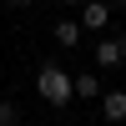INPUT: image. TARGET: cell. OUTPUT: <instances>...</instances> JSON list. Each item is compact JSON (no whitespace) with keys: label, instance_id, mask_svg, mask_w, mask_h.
<instances>
[{"label":"cell","instance_id":"cell-1","mask_svg":"<svg viewBox=\"0 0 126 126\" xmlns=\"http://www.w3.org/2000/svg\"><path fill=\"white\" fill-rule=\"evenodd\" d=\"M35 91L46 106H71L76 101V76H71L66 66H56V61H46V66L35 71Z\"/></svg>","mask_w":126,"mask_h":126},{"label":"cell","instance_id":"cell-2","mask_svg":"<svg viewBox=\"0 0 126 126\" xmlns=\"http://www.w3.org/2000/svg\"><path fill=\"white\" fill-rule=\"evenodd\" d=\"M126 61V35H106L96 40V71H116Z\"/></svg>","mask_w":126,"mask_h":126},{"label":"cell","instance_id":"cell-3","mask_svg":"<svg viewBox=\"0 0 126 126\" xmlns=\"http://www.w3.org/2000/svg\"><path fill=\"white\" fill-rule=\"evenodd\" d=\"M76 20H81V25H86V30H96V35H101V30L111 25V0H86Z\"/></svg>","mask_w":126,"mask_h":126},{"label":"cell","instance_id":"cell-4","mask_svg":"<svg viewBox=\"0 0 126 126\" xmlns=\"http://www.w3.org/2000/svg\"><path fill=\"white\" fill-rule=\"evenodd\" d=\"M50 35H56L61 50H76L81 40H86V25H81V20H56V25H50Z\"/></svg>","mask_w":126,"mask_h":126},{"label":"cell","instance_id":"cell-5","mask_svg":"<svg viewBox=\"0 0 126 126\" xmlns=\"http://www.w3.org/2000/svg\"><path fill=\"white\" fill-rule=\"evenodd\" d=\"M71 76H76V101H96V96H106L96 71H71Z\"/></svg>","mask_w":126,"mask_h":126},{"label":"cell","instance_id":"cell-6","mask_svg":"<svg viewBox=\"0 0 126 126\" xmlns=\"http://www.w3.org/2000/svg\"><path fill=\"white\" fill-rule=\"evenodd\" d=\"M101 116H106L111 126L126 121V91H106V96H101Z\"/></svg>","mask_w":126,"mask_h":126},{"label":"cell","instance_id":"cell-7","mask_svg":"<svg viewBox=\"0 0 126 126\" xmlns=\"http://www.w3.org/2000/svg\"><path fill=\"white\" fill-rule=\"evenodd\" d=\"M20 121V106H15V101H5V96H0V126H15Z\"/></svg>","mask_w":126,"mask_h":126},{"label":"cell","instance_id":"cell-8","mask_svg":"<svg viewBox=\"0 0 126 126\" xmlns=\"http://www.w3.org/2000/svg\"><path fill=\"white\" fill-rule=\"evenodd\" d=\"M25 5H35V0H10V10H25Z\"/></svg>","mask_w":126,"mask_h":126},{"label":"cell","instance_id":"cell-9","mask_svg":"<svg viewBox=\"0 0 126 126\" xmlns=\"http://www.w3.org/2000/svg\"><path fill=\"white\" fill-rule=\"evenodd\" d=\"M111 10H126V0H111Z\"/></svg>","mask_w":126,"mask_h":126},{"label":"cell","instance_id":"cell-10","mask_svg":"<svg viewBox=\"0 0 126 126\" xmlns=\"http://www.w3.org/2000/svg\"><path fill=\"white\" fill-rule=\"evenodd\" d=\"M66 5H86V0H66Z\"/></svg>","mask_w":126,"mask_h":126},{"label":"cell","instance_id":"cell-11","mask_svg":"<svg viewBox=\"0 0 126 126\" xmlns=\"http://www.w3.org/2000/svg\"><path fill=\"white\" fill-rule=\"evenodd\" d=\"M15 126H25V121H15Z\"/></svg>","mask_w":126,"mask_h":126}]
</instances>
